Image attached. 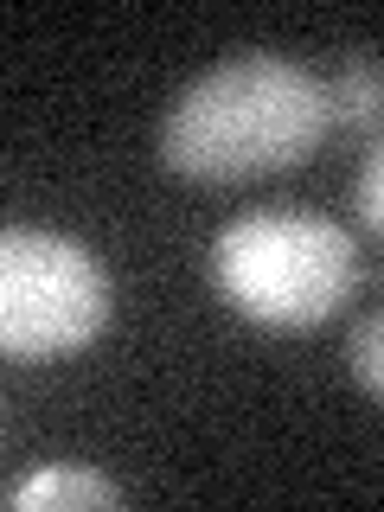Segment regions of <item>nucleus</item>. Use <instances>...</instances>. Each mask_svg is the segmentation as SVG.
I'll use <instances>...</instances> for the list:
<instances>
[{"label":"nucleus","instance_id":"obj_3","mask_svg":"<svg viewBox=\"0 0 384 512\" xmlns=\"http://www.w3.org/2000/svg\"><path fill=\"white\" fill-rule=\"evenodd\" d=\"M103 263L58 231H0V359H64L109 327Z\"/></svg>","mask_w":384,"mask_h":512},{"label":"nucleus","instance_id":"obj_2","mask_svg":"<svg viewBox=\"0 0 384 512\" xmlns=\"http://www.w3.org/2000/svg\"><path fill=\"white\" fill-rule=\"evenodd\" d=\"M212 282L256 327H320L359 288V244L314 212H244L212 244Z\"/></svg>","mask_w":384,"mask_h":512},{"label":"nucleus","instance_id":"obj_5","mask_svg":"<svg viewBox=\"0 0 384 512\" xmlns=\"http://www.w3.org/2000/svg\"><path fill=\"white\" fill-rule=\"evenodd\" d=\"M378 109H384V71H378V58L346 64V77L327 90V116H333V122H359V128H372V122H378Z\"/></svg>","mask_w":384,"mask_h":512},{"label":"nucleus","instance_id":"obj_1","mask_svg":"<svg viewBox=\"0 0 384 512\" xmlns=\"http://www.w3.org/2000/svg\"><path fill=\"white\" fill-rule=\"evenodd\" d=\"M327 84L276 52H231L192 77L160 128V154L180 180L244 186L301 167L327 141Z\"/></svg>","mask_w":384,"mask_h":512},{"label":"nucleus","instance_id":"obj_7","mask_svg":"<svg viewBox=\"0 0 384 512\" xmlns=\"http://www.w3.org/2000/svg\"><path fill=\"white\" fill-rule=\"evenodd\" d=\"M352 205H359L365 231H378V224H384V154H365L359 180H352Z\"/></svg>","mask_w":384,"mask_h":512},{"label":"nucleus","instance_id":"obj_6","mask_svg":"<svg viewBox=\"0 0 384 512\" xmlns=\"http://www.w3.org/2000/svg\"><path fill=\"white\" fill-rule=\"evenodd\" d=\"M352 378H359L365 397H384V320L365 314L359 333H352Z\"/></svg>","mask_w":384,"mask_h":512},{"label":"nucleus","instance_id":"obj_4","mask_svg":"<svg viewBox=\"0 0 384 512\" xmlns=\"http://www.w3.org/2000/svg\"><path fill=\"white\" fill-rule=\"evenodd\" d=\"M13 512H116L122 506V487L116 480H103L96 468H77V461H58V468H39L26 474L20 487L7 493Z\"/></svg>","mask_w":384,"mask_h":512}]
</instances>
